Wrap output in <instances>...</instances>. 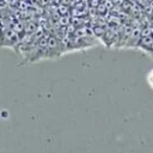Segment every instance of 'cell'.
I'll use <instances>...</instances> for the list:
<instances>
[{"label":"cell","mask_w":153,"mask_h":153,"mask_svg":"<svg viewBox=\"0 0 153 153\" xmlns=\"http://www.w3.org/2000/svg\"><path fill=\"white\" fill-rule=\"evenodd\" d=\"M147 81H148L149 86L153 88V69H152V71H149V73L147 74Z\"/></svg>","instance_id":"obj_1"},{"label":"cell","mask_w":153,"mask_h":153,"mask_svg":"<svg viewBox=\"0 0 153 153\" xmlns=\"http://www.w3.org/2000/svg\"><path fill=\"white\" fill-rule=\"evenodd\" d=\"M151 51H153V41H152V44H151Z\"/></svg>","instance_id":"obj_2"}]
</instances>
